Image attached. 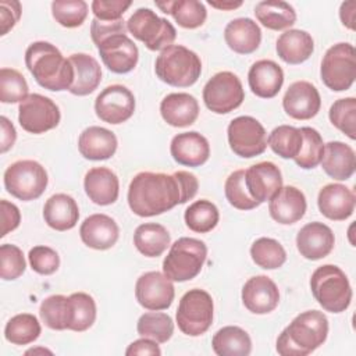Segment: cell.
<instances>
[{"mask_svg": "<svg viewBox=\"0 0 356 356\" xmlns=\"http://www.w3.org/2000/svg\"><path fill=\"white\" fill-rule=\"evenodd\" d=\"M211 348L218 356H248L252 352V339L241 327L225 325L213 335Z\"/></svg>", "mask_w": 356, "mask_h": 356, "instance_id": "8d00e7d4", "label": "cell"}, {"mask_svg": "<svg viewBox=\"0 0 356 356\" xmlns=\"http://www.w3.org/2000/svg\"><path fill=\"white\" fill-rule=\"evenodd\" d=\"M199 189V181L189 171L138 172L128 186V206L139 217L163 214L178 204L193 199Z\"/></svg>", "mask_w": 356, "mask_h": 356, "instance_id": "6da1fadb", "label": "cell"}, {"mask_svg": "<svg viewBox=\"0 0 356 356\" xmlns=\"http://www.w3.org/2000/svg\"><path fill=\"white\" fill-rule=\"evenodd\" d=\"M275 50L284 63L296 65L305 63L313 54L314 40L306 31L288 29L278 36Z\"/></svg>", "mask_w": 356, "mask_h": 356, "instance_id": "d6a6232c", "label": "cell"}, {"mask_svg": "<svg viewBox=\"0 0 356 356\" xmlns=\"http://www.w3.org/2000/svg\"><path fill=\"white\" fill-rule=\"evenodd\" d=\"M68 60L74 67V82L68 92L75 96H88L95 92L102 81V68L97 60L86 53H74Z\"/></svg>", "mask_w": 356, "mask_h": 356, "instance_id": "4dcf8cb0", "label": "cell"}, {"mask_svg": "<svg viewBox=\"0 0 356 356\" xmlns=\"http://www.w3.org/2000/svg\"><path fill=\"white\" fill-rule=\"evenodd\" d=\"M26 268L22 250L17 245L3 243L0 246V277L4 281L19 278Z\"/></svg>", "mask_w": 356, "mask_h": 356, "instance_id": "f907efd6", "label": "cell"}, {"mask_svg": "<svg viewBox=\"0 0 356 356\" xmlns=\"http://www.w3.org/2000/svg\"><path fill=\"white\" fill-rule=\"evenodd\" d=\"M305 193L296 186L286 185L268 200V211L274 221L282 225L298 222L306 213Z\"/></svg>", "mask_w": 356, "mask_h": 356, "instance_id": "cb8c5ba5", "label": "cell"}, {"mask_svg": "<svg viewBox=\"0 0 356 356\" xmlns=\"http://www.w3.org/2000/svg\"><path fill=\"white\" fill-rule=\"evenodd\" d=\"M42 327L36 316L19 313L11 317L4 327V338L13 345H28L39 338Z\"/></svg>", "mask_w": 356, "mask_h": 356, "instance_id": "ab89813d", "label": "cell"}, {"mask_svg": "<svg viewBox=\"0 0 356 356\" xmlns=\"http://www.w3.org/2000/svg\"><path fill=\"white\" fill-rule=\"evenodd\" d=\"M243 306L253 314L271 313L280 303V291L275 282L267 275L249 278L242 288Z\"/></svg>", "mask_w": 356, "mask_h": 356, "instance_id": "ac0fdd59", "label": "cell"}, {"mask_svg": "<svg viewBox=\"0 0 356 356\" xmlns=\"http://www.w3.org/2000/svg\"><path fill=\"white\" fill-rule=\"evenodd\" d=\"M320 76L328 89L334 92L348 90L356 78V53L353 44L341 42L331 46L321 60Z\"/></svg>", "mask_w": 356, "mask_h": 356, "instance_id": "30bf717a", "label": "cell"}, {"mask_svg": "<svg viewBox=\"0 0 356 356\" xmlns=\"http://www.w3.org/2000/svg\"><path fill=\"white\" fill-rule=\"evenodd\" d=\"M61 120L58 106L47 96L31 93L18 106V122L24 131L40 135L58 125Z\"/></svg>", "mask_w": 356, "mask_h": 356, "instance_id": "4fadbf2b", "label": "cell"}, {"mask_svg": "<svg viewBox=\"0 0 356 356\" xmlns=\"http://www.w3.org/2000/svg\"><path fill=\"white\" fill-rule=\"evenodd\" d=\"M0 211H1V234H0V236L3 238L8 232L18 228V225L21 222V213H19V209L14 203H11L6 199L0 200Z\"/></svg>", "mask_w": 356, "mask_h": 356, "instance_id": "9f6ffc18", "label": "cell"}, {"mask_svg": "<svg viewBox=\"0 0 356 356\" xmlns=\"http://www.w3.org/2000/svg\"><path fill=\"white\" fill-rule=\"evenodd\" d=\"M248 82L257 97L271 99L282 88L284 71L273 60H259L249 68Z\"/></svg>", "mask_w": 356, "mask_h": 356, "instance_id": "4316f807", "label": "cell"}, {"mask_svg": "<svg viewBox=\"0 0 356 356\" xmlns=\"http://www.w3.org/2000/svg\"><path fill=\"white\" fill-rule=\"evenodd\" d=\"M95 113L103 122L111 125L122 124L135 113V96L124 85H110L97 95Z\"/></svg>", "mask_w": 356, "mask_h": 356, "instance_id": "9a60e30c", "label": "cell"}, {"mask_svg": "<svg viewBox=\"0 0 356 356\" xmlns=\"http://www.w3.org/2000/svg\"><path fill=\"white\" fill-rule=\"evenodd\" d=\"M44 222L56 231L72 229L79 218V209L75 199L67 193L50 196L43 206Z\"/></svg>", "mask_w": 356, "mask_h": 356, "instance_id": "1f68e13d", "label": "cell"}, {"mask_svg": "<svg viewBox=\"0 0 356 356\" xmlns=\"http://www.w3.org/2000/svg\"><path fill=\"white\" fill-rule=\"evenodd\" d=\"M79 236L88 248L107 250L117 243L120 228L110 216L96 213L83 220L79 227Z\"/></svg>", "mask_w": 356, "mask_h": 356, "instance_id": "7402d4cb", "label": "cell"}, {"mask_svg": "<svg viewBox=\"0 0 356 356\" xmlns=\"http://www.w3.org/2000/svg\"><path fill=\"white\" fill-rule=\"evenodd\" d=\"M335 245L331 228L320 221L307 222L296 235V248L307 260H320L328 256Z\"/></svg>", "mask_w": 356, "mask_h": 356, "instance_id": "ffe728a7", "label": "cell"}, {"mask_svg": "<svg viewBox=\"0 0 356 356\" xmlns=\"http://www.w3.org/2000/svg\"><path fill=\"white\" fill-rule=\"evenodd\" d=\"M83 188L88 197L99 206H108L117 202L120 181L117 174L107 167H93L83 178Z\"/></svg>", "mask_w": 356, "mask_h": 356, "instance_id": "d4e9b609", "label": "cell"}, {"mask_svg": "<svg viewBox=\"0 0 356 356\" xmlns=\"http://www.w3.org/2000/svg\"><path fill=\"white\" fill-rule=\"evenodd\" d=\"M231 150L243 159L260 156L267 149V132L260 121L250 115L234 118L227 128Z\"/></svg>", "mask_w": 356, "mask_h": 356, "instance_id": "7c38bea8", "label": "cell"}, {"mask_svg": "<svg viewBox=\"0 0 356 356\" xmlns=\"http://www.w3.org/2000/svg\"><path fill=\"white\" fill-rule=\"evenodd\" d=\"M213 312L214 303L207 291L189 289L181 298L175 313L179 331L188 337L203 335L211 327Z\"/></svg>", "mask_w": 356, "mask_h": 356, "instance_id": "ba28073f", "label": "cell"}, {"mask_svg": "<svg viewBox=\"0 0 356 356\" xmlns=\"http://www.w3.org/2000/svg\"><path fill=\"white\" fill-rule=\"evenodd\" d=\"M35 353H49L51 355V350L44 349V348H36V349H29L25 352V355H35Z\"/></svg>", "mask_w": 356, "mask_h": 356, "instance_id": "6125c7cd", "label": "cell"}, {"mask_svg": "<svg viewBox=\"0 0 356 356\" xmlns=\"http://www.w3.org/2000/svg\"><path fill=\"white\" fill-rule=\"evenodd\" d=\"M25 65L35 81L51 92L68 90L74 82V67L51 43L33 42L25 51Z\"/></svg>", "mask_w": 356, "mask_h": 356, "instance_id": "7a4b0ae2", "label": "cell"}, {"mask_svg": "<svg viewBox=\"0 0 356 356\" xmlns=\"http://www.w3.org/2000/svg\"><path fill=\"white\" fill-rule=\"evenodd\" d=\"M0 127H1V136H0V152L6 153L8 152L17 139V131L13 125V122L6 117H0Z\"/></svg>", "mask_w": 356, "mask_h": 356, "instance_id": "680465c9", "label": "cell"}, {"mask_svg": "<svg viewBox=\"0 0 356 356\" xmlns=\"http://www.w3.org/2000/svg\"><path fill=\"white\" fill-rule=\"evenodd\" d=\"M118 140L107 128L92 125L85 128L78 138V150L86 160H107L117 152Z\"/></svg>", "mask_w": 356, "mask_h": 356, "instance_id": "484cf974", "label": "cell"}, {"mask_svg": "<svg viewBox=\"0 0 356 356\" xmlns=\"http://www.w3.org/2000/svg\"><path fill=\"white\" fill-rule=\"evenodd\" d=\"M252 260L264 270L280 268L286 261V252L284 246L273 238L261 236L250 246Z\"/></svg>", "mask_w": 356, "mask_h": 356, "instance_id": "7bdbcfd3", "label": "cell"}, {"mask_svg": "<svg viewBox=\"0 0 356 356\" xmlns=\"http://www.w3.org/2000/svg\"><path fill=\"white\" fill-rule=\"evenodd\" d=\"M39 316L50 330H70L71 324V302L70 296L51 295L42 300Z\"/></svg>", "mask_w": 356, "mask_h": 356, "instance_id": "74e56055", "label": "cell"}, {"mask_svg": "<svg viewBox=\"0 0 356 356\" xmlns=\"http://www.w3.org/2000/svg\"><path fill=\"white\" fill-rule=\"evenodd\" d=\"M302 142L300 129L292 125H278L267 138V145L281 159H295L300 152Z\"/></svg>", "mask_w": 356, "mask_h": 356, "instance_id": "b9f144b4", "label": "cell"}, {"mask_svg": "<svg viewBox=\"0 0 356 356\" xmlns=\"http://www.w3.org/2000/svg\"><path fill=\"white\" fill-rule=\"evenodd\" d=\"M356 197L352 189L342 184L324 185L317 196L320 213L332 221H343L355 211Z\"/></svg>", "mask_w": 356, "mask_h": 356, "instance_id": "44dd1931", "label": "cell"}, {"mask_svg": "<svg viewBox=\"0 0 356 356\" xmlns=\"http://www.w3.org/2000/svg\"><path fill=\"white\" fill-rule=\"evenodd\" d=\"M21 17V3L17 0L0 1V35L4 36L11 31Z\"/></svg>", "mask_w": 356, "mask_h": 356, "instance_id": "db71d44e", "label": "cell"}, {"mask_svg": "<svg viewBox=\"0 0 356 356\" xmlns=\"http://www.w3.org/2000/svg\"><path fill=\"white\" fill-rule=\"evenodd\" d=\"M51 15L64 28H78L88 17V4L83 0H56L51 3Z\"/></svg>", "mask_w": 356, "mask_h": 356, "instance_id": "681fc988", "label": "cell"}, {"mask_svg": "<svg viewBox=\"0 0 356 356\" xmlns=\"http://www.w3.org/2000/svg\"><path fill=\"white\" fill-rule=\"evenodd\" d=\"M207 259V246L203 241L189 236L177 239L163 260V273L175 282L193 280Z\"/></svg>", "mask_w": 356, "mask_h": 356, "instance_id": "8992f818", "label": "cell"}, {"mask_svg": "<svg viewBox=\"0 0 356 356\" xmlns=\"http://www.w3.org/2000/svg\"><path fill=\"white\" fill-rule=\"evenodd\" d=\"M29 96V88L24 75L14 70L3 67L0 70V102L21 103Z\"/></svg>", "mask_w": 356, "mask_h": 356, "instance_id": "c3c4849f", "label": "cell"}, {"mask_svg": "<svg viewBox=\"0 0 356 356\" xmlns=\"http://www.w3.org/2000/svg\"><path fill=\"white\" fill-rule=\"evenodd\" d=\"M174 296V284L164 273L147 271L136 280L135 298L146 310H165L171 306Z\"/></svg>", "mask_w": 356, "mask_h": 356, "instance_id": "2e32d148", "label": "cell"}, {"mask_svg": "<svg viewBox=\"0 0 356 356\" xmlns=\"http://www.w3.org/2000/svg\"><path fill=\"white\" fill-rule=\"evenodd\" d=\"M28 260L31 268L40 275H51L60 267L58 253L53 248L44 245H38L29 249Z\"/></svg>", "mask_w": 356, "mask_h": 356, "instance_id": "816d5d0a", "label": "cell"}, {"mask_svg": "<svg viewBox=\"0 0 356 356\" xmlns=\"http://www.w3.org/2000/svg\"><path fill=\"white\" fill-rule=\"evenodd\" d=\"M164 14H170L175 22L185 29H196L202 26L207 18V10L202 1L197 0H168L157 1Z\"/></svg>", "mask_w": 356, "mask_h": 356, "instance_id": "836d02e7", "label": "cell"}, {"mask_svg": "<svg viewBox=\"0 0 356 356\" xmlns=\"http://www.w3.org/2000/svg\"><path fill=\"white\" fill-rule=\"evenodd\" d=\"M257 21L271 31H284L296 22L295 8L282 0H263L256 4Z\"/></svg>", "mask_w": 356, "mask_h": 356, "instance_id": "d590c367", "label": "cell"}, {"mask_svg": "<svg viewBox=\"0 0 356 356\" xmlns=\"http://www.w3.org/2000/svg\"><path fill=\"white\" fill-rule=\"evenodd\" d=\"M184 220L191 231L197 234H207L217 227L220 211L213 202L200 199L189 204V207L185 210Z\"/></svg>", "mask_w": 356, "mask_h": 356, "instance_id": "f35d334b", "label": "cell"}, {"mask_svg": "<svg viewBox=\"0 0 356 356\" xmlns=\"http://www.w3.org/2000/svg\"><path fill=\"white\" fill-rule=\"evenodd\" d=\"M245 184L249 195L261 204L281 189V170L271 161L256 163L245 170Z\"/></svg>", "mask_w": 356, "mask_h": 356, "instance_id": "d6986e66", "label": "cell"}, {"mask_svg": "<svg viewBox=\"0 0 356 356\" xmlns=\"http://www.w3.org/2000/svg\"><path fill=\"white\" fill-rule=\"evenodd\" d=\"M160 81L175 88L192 86L202 74L200 57L182 44H172L160 51L154 63Z\"/></svg>", "mask_w": 356, "mask_h": 356, "instance_id": "277c9868", "label": "cell"}, {"mask_svg": "<svg viewBox=\"0 0 356 356\" xmlns=\"http://www.w3.org/2000/svg\"><path fill=\"white\" fill-rule=\"evenodd\" d=\"M6 191L22 200L29 202L40 197L47 188V172L44 167L35 160H18L4 171Z\"/></svg>", "mask_w": 356, "mask_h": 356, "instance_id": "52a82bcc", "label": "cell"}, {"mask_svg": "<svg viewBox=\"0 0 356 356\" xmlns=\"http://www.w3.org/2000/svg\"><path fill=\"white\" fill-rule=\"evenodd\" d=\"M331 124L349 139H356V99L343 97L332 103L328 111Z\"/></svg>", "mask_w": 356, "mask_h": 356, "instance_id": "bcb514c9", "label": "cell"}, {"mask_svg": "<svg viewBox=\"0 0 356 356\" xmlns=\"http://www.w3.org/2000/svg\"><path fill=\"white\" fill-rule=\"evenodd\" d=\"M328 335V320L320 310L298 314L277 338L275 349L281 356H307L320 348Z\"/></svg>", "mask_w": 356, "mask_h": 356, "instance_id": "3957f363", "label": "cell"}, {"mask_svg": "<svg viewBox=\"0 0 356 356\" xmlns=\"http://www.w3.org/2000/svg\"><path fill=\"white\" fill-rule=\"evenodd\" d=\"M355 14H356V3L355 1H343L339 7V18H341V22L355 31Z\"/></svg>", "mask_w": 356, "mask_h": 356, "instance_id": "91938a15", "label": "cell"}, {"mask_svg": "<svg viewBox=\"0 0 356 356\" xmlns=\"http://www.w3.org/2000/svg\"><path fill=\"white\" fill-rule=\"evenodd\" d=\"M282 107L293 120H310L320 111L321 97L313 83L296 81L286 89L282 97Z\"/></svg>", "mask_w": 356, "mask_h": 356, "instance_id": "e0dca14e", "label": "cell"}, {"mask_svg": "<svg viewBox=\"0 0 356 356\" xmlns=\"http://www.w3.org/2000/svg\"><path fill=\"white\" fill-rule=\"evenodd\" d=\"M224 192L228 203L238 210H252L260 206V203L248 192L245 184V170H236L228 175L225 179Z\"/></svg>", "mask_w": 356, "mask_h": 356, "instance_id": "7dc6e473", "label": "cell"}, {"mask_svg": "<svg viewBox=\"0 0 356 356\" xmlns=\"http://www.w3.org/2000/svg\"><path fill=\"white\" fill-rule=\"evenodd\" d=\"M127 29L135 39L140 40L152 51H161L172 46L177 38L174 25L146 7L134 11L127 21Z\"/></svg>", "mask_w": 356, "mask_h": 356, "instance_id": "9c48e42d", "label": "cell"}, {"mask_svg": "<svg viewBox=\"0 0 356 356\" xmlns=\"http://www.w3.org/2000/svg\"><path fill=\"white\" fill-rule=\"evenodd\" d=\"M303 136L299 154L293 159L295 163L303 170H312L321 161L324 153V142L320 132L312 127L299 128Z\"/></svg>", "mask_w": 356, "mask_h": 356, "instance_id": "f6af8a7d", "label": "cell"}, {"mask_svg": "<svg viewBox=\"0 0 356 356\" xmlns=\"http://www.w3.org/2000/svg\"><path fill=\"white\" fill-rule=\"evenodd\" d=\"M227 46L238 54H250L256 51L261 42L260 26L252 18H235L224 29Z\"/></svg>", "mask_w": 356, "mask_h": 356, "instance_id": "f546056e", "label": "cell"}, {"mask_svg": "<svg viewBox=\"0 0 356 356\" xmlns=\"http://www.w3.org/2000/svg\"><path fill=\"white\" fill-rule=\"evenodd\" d=\"M171 236L165 227L157 222H145L134 232V245L146 257H159L170 246Z\"/></svg>", "mask_w": 356, "mask_h": 356, "instance_id": "e575fe53", "label": "cell"}, {"mask_svg": "<svg viewBox=\"0 0 356 356\" xmlns=\"http://www.w3.org/2000/svg\"><path fill=\"white\" fill-rule=\"evenodd\" d=\"M245 100L241 79L231 71L214 74L203 88V102L216 114H228Z\"/></svg>", "mask_w": 356, "mask_h": 356, "instance_id": "8fae6325", "label": "cell"}, {"mask_svg": "<svg viewBox=\"0 0 356 356\" xmlns=\"http://www.w3.org/2000/svg\"><path fill=\"white\" fill-rule=\"evenodd\" d=\"M115 32H128L127 22L124 19L118 21H99L96 18L90 22V36L93 43H97L104 36H108Z\"/></svg>", "mask_w": 356, "mask_h": 356, "instance_id": "11a10c76", "label": "cell"}, {"mask_svg": "<svg viewBox=\"0 0 356 356\" xmlns=\"http://www.w3.org/2000/svg\"><path fill=\"white\" fill-rule=\"evenodd\" d=\"M160 114L171 127H189L199 117V103L196 97L189 93H170L160 103Z\"/></svg>", "mask_w": 356, "mask_h": 356, "instance_id": "83f0119b", "label": "cell"}, {"mask_svg": "<svg viewBox=\"0 0 356 356\" xmlns=\"http://www.w3.org/2000/svg\"><path fill=\"white\" fill-rule=\"evenodd\" d=\"M209 4L214 8H218V10H222V11H231V10H235L238 7L242 6V1H231V0H227V1H209Z\"/></svg>", "mask_w": 356, "mask_h": 356, "instance_id": "94428289", "label": "cell"}, {"mask_svg": "<svg viewBox=\"0 0 356 356\" xmlns=\"http://www.w3.org/2000/svg\"><path fill=\"white\" fill-rule=\"evenodd\" d=\"M172 159L186 167H200L210 157L209 140L196 131L175 135L170 143Z\"/></svg>", "mask_w": 356, "mask_h": 356, "instance_id": "603a6c76", "label": "cell"}, {"mask_svg": "<svg viewBox=\"0 0 356 356\" xmlns=\"http://www.w3.org/2000/svg\"><path fill=\"white\" fill-rule=\"evenodd\" d=\"M132 1L125 0H93L90 4L92 13L99 21L122 19L124 13L131 7Z\"/></svg>", "mask_w": 356, "mask_h": 356, "instance_id": "f5cc1de1", "label": "cell"}, {"mask_svg": "<svg viewBox=\"0 0 356 356\" xmlns=\"http://www.w3.org/2000/svg\"><path fill=\"white\" fill-rule=\"evenodd\" d=\"M103 64L114 74L131 72L139 58V50L127 32H115L95 43Z\"/></svg>", "mask_w": 356, "mask_h": 356, "instance_id": "5bb4252c", "label": "cell"}, {"mask_svg": "<svg viewBox=\"0 0 356 356\" xmlns=\"http://www.w3.org/2000/svg\"><path fill=\"white\" fill-rule=\"evenodd\" d=\"M324 172L335 181H346L355 174V150L339 140L324 143V153L320 161Z\"/></svg>", "mask_w": 356, "mask_h": 356, "instance_id": "f1b7e54d", "label": "cell"}, {"mask_svg": "<svg viewBox=\"0 0 356 356\" xmlns=\"http://www.w3.org/2000/svg\"><path fill=\"white\" fill-rule=\"evenodd\" d=\"M310 289L317 303L330 313H342L352 302L349 280L346 274L334 264H323L313 271Z\"/></svg>", "mask_w": 356, "mask_h": 356, "instance_id": "5b68a950", "label": "cell"}, {"mask_svg": "<svg viewBox=\"0 0 356 356\" xmlns=\"http://www.w3.org/2000/svg\"><path fill=\"white\" fill-rule=\"evenodd\" d=\"M127 356H134V355H152V356H159L161 355V350L157 345L156 341L150 338H140L134 341L132 343L128 345L125 350Z\"/></svg>", "mask_w": 356, "mask_h": 356, "instance_id": "6f0895ef", "label": "cell"}, {"mask_svg": "<svg viewBox=\"0 0 356 356\" xmlns=\"http://www.w3.org/2000/svg\"><path fill=\"white\" fill-rule=\"evenodd\" d=\"M71 302V324L70 330L82 332L89 330L96 320L95 299L85 292H74L70 295Z\"/></svg>", "mask_w": 356, "mask_h": 356, "instance_id": "ee69618b", "label": "cell"}, {"mask_svg": "<svg viewBox=\"0 0 356 356\" xmlns=\"http://www.w3.org/2000/svg\"><path fill=\"white\" fill-rule=\"evenodd\" d=\"M136 331L138 335L143 338H150L157 343H164L174 334V323L167 313L152 310L139 317Z\"/></svg>", "mask_w": 356, "mask_h": 356, "instance_id": "60d3db41", "label": "cell"}]
</instances>
